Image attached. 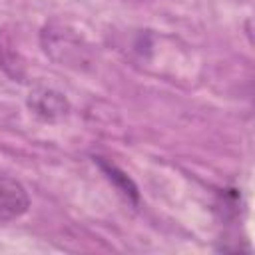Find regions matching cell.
Instances as JSON below:
<instances>
[{
	"instance_id": "6da1fadb",
	"label": "cell",
	"mask_w": 255,
	"mask_h": 255,
	"mask_svg": "<svg viewBox=\"0 0 255 255\" xmlns=\"http://www.w3.org/2000/svg\"><path fill=\"white\" fill-rule=\"evenodd\" d=\"M30 207V197L26 187L0 171V221H14L22 217Z\"/></svg>"
},
{
	"instance_id": "7a4b0ae2",
	"label": "cell",
	"mask_w": 255,
	"mask_h": 255,
	"mask_svg": "<svg viewBox=\"0 0 255 255\" xmlns=\"http://www.w3.org/2000/svg\"><path fill=\"white\" fill-rule=\"evenodd\" d=\"M28 108L34 116L46 122H56L70 112V102L66 96L52 88H36L28 96Z\"/></svg>"
},
{
	"instance_id": "3957f363",
	"label": "cell",
	"mask_w": 255,
	"mask_h": 255,
	"mask_svg": "<svg viewBox=\"0 0 255 255\" xmlns=\"http://www.w3.org/2000/svg\"><path fill=\"white\" fill-rule=\"evenodd\" d=\"M94 161L98 163V167L104 171V175L116 185V189H118L128 201H131L133 205L139 203V191H137L135 183L128 177L126 171H122L116 163H112V161H108V159H104V157H94Z\"/></svg>"
},
{
	"instance_id": "277c9868",
	"label": "cell",
	"mask_w": 255,
	"mask_h": 255,
	"mask_svg": "<svg viewBox=\"0 0 255 255\" xmlns=\"http://www.w3.org/2000/svg\"><path fill=\"white\" fill-rule=\"evenodd\" d=\"M2 62H4V50H2V46H0V66H2Z\"/></svg>"
}]
</instances>
